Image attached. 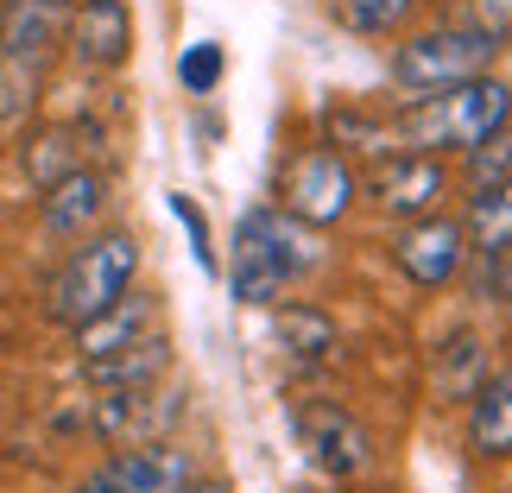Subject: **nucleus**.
<instances>
[{
  "label": "nucleus",
  "mask_w": 512,
  "mask_h": 493,
  "mask_svg": "<svg viewBox=\"0 0 512 493\" xmlns=\"http://www.w3.org/2000/svg\"><path fill=\"white\" fill-rule=\"evenodd\" d=\"M323 260L317 247V228L291 222L285 209H253L241 228H234V260H228V291L234 304H279L285 285L298 279V272H310Z\"/></svg>",
  "instance_id": "f03ea898"
},
{
  "label": "nucleus",
  "mask_w": 512,
  "mask_h": 493,
  "mask_svg": "<svg viewBox=\"0 0 512 493\" xmlns=\"http://www.w3.org/2000/svg\"><path fill=\"white\" fill-rule=\"evenodd\" d=\"M196 481V456L184 443H140V449H114L102 468H89L76 493H184Z\"/></svg>",
  "instance_id": "1a4fd4ad"
},
{
  "label": "nucleus",
  "mask_w": 512,
  "mask_h": 493,
  "mask_svg": "<svg viewBox=\"0 0 512 493\" xmlns=\"http://www.w3.org/2000/svg\"><path fill=\"white\" fill-rule=\"evenodd\" d=\"M456 26H475L487 38H506L512 32V0H462V19Z\"/></svg>",
  "instance_id": "b1692460"
},
{
  "label": "nucleus",
  "mask_w": 512,
  "mask_h": 493,
  "mask_svg": "<svg viewBox=\"0 0 512 493\" xmlns=\"http://www.w3.org/2000/svg\"><path fill=\"white\" fill-rule=\"evenodd\" d=\"M70 0H7L0 7V121H26L38 102V76L64 45Z\"/></svg>",
  "instance_id": "20e7f679"
},
{
  "label": "nucleus",
  "mask_w": 512,
  "mask_h": 493,
  "mask_svg": "<svg viewBox=\"0 0 512 493\" xmlns=\"http://www.w3.org/2000/svg\"><path fill=\"white\" fill-rule=\"evenodd\" d=\"M171 215L190 228V241H196V260H203V266H215V247H209V222H203V209H196L190 196H171Z\"/></svg>",
  "instance_id": "393cba45"
},
{
  "label": "nucleus",
  "mask_w": 512,
  "mask_h": 493,
  "mask_svg": "<svg viewBox=\"0 0 512 493\" xmlns=\"http://www.w3.org/2000/svg\"><path fill=\"white\" fill-rule=\"evenodd\" d=\"M487 380V348L475 342V335H456L449 348H437V392L449 405H468Z\"/></svg>",
  "instance_id": "aec40b11"
},
{
  "label": "nucleus",
  "mask_w": 512,
  "mask_h": 493,
  "mask_svg": "<svg viewBox=\"0 0 512 493\" xmlns=\"http://www.w3.org/2000/svg\"><path fill=\"white\" fill-rule=\"evenodd\" d=\"M494 57H500V38H487L475 26H437V32H418L392 51V83L405 95H437V89L487 76Z\"/></svg>",
  "instance_id": "39448f33"
},
{
  "label": "nucleus",
  "mask_w": 512,
  "mask_h": 493,
  "mask_svg": "<svg viewBox=\"0 0 512 493\" xmlns=\"http://www.w3.org/2000/svg\"><path fill=\"white\" fill-rule=\"evenodd\" d=\"M367 196L399 222H424V215H443L449 196V165L437 152H386V165L367 177Z\"/></svg>",
  "instance_id": "9d476101"
},
{
  "label": "nucleus",
  "mask_w": 512,
  "mask_h": 493,
  "mask_svg": "<svg viewBox=\"0 0 512 493\" xmlns=\"http://www.w3.org/2000/svg\"><path fill=\"white\" fill-rule=\"evenodd\" d=\"M19 171L26 184L45 196L51 184H64L70 171H83V146H76V127H38L26 146H19Z\"/></svg>",
  "instance_id": "a211bd4d"
},
{
  "label": "nucleus",
  "mask_w": 512,
  "mask_h": 493,
  "mask_svg": "<svg viewBox=\"0 0 512 493\" xmlns=\"http://www.w3.org/2000/svg\"><path fill=\"white\" fill-rule=\"evenodd\" d=\"M102 215H108V177L89 171V165L38 196V222H45L51 241H89Z\"/></svg>",
  "instance_id": "4468645a"
},
{
  "label": "nucleus",
  "mask_w": 512,
  "mask_h": 493,
  "mask_svg": "<svg viewBox=\"0 0 512 493\" xmlns=\"http://www.w3.org/2000/svg\"><path fill=\"white\" fill-rule=\"evenodd\" d=\"M152 329H165V310H159V298L152 291H140L133 285L127 298H114L102 317H89L83 329H70L76 335V361H102V354H121V348H133L140 335H152Z\"/></svg>",
  "instance_id": "ddd939ff"
},
{
  "label": "nucleus",
  "mask_w": 512,
  "mask_h": 493,
  "mask_svg": "<svg viewBox=\"0 0 512 493\" xmlns=\"http://www.w3.org/2000/svg\"><path fill=\"white\" fill-rule=\"evenodd\" d=\"M354 196H361V177H354L348 152L342 146H304L298 159H291L285 171V215L304 228H329L342 222V215L354 209Z\"/></svg>",
  "instance_id": "0eeeda50"
},
{
  "label": "nucleus",
  "mask_w": 512,
  "mask_h": 493,
  "mask_svg": "<svg viewBox=\"0 0 512 493\" xmlns=\"http://www.w3.org/2000/svg\"><path fill=\"white\" fill-rule=\"evenodd\" d=\"M165 373H171V335L152 329V335H140L133 348H121V354L83 361V386H89V392H127V386L165 380Z\"/></svg>",
  "instance_id": "2eb2a0df"
},
{
  "label": "nucleus",
  "mask_w": 512,
  "mask_h": 493,
  "mask_svg": "<svg viewBox=\"0 0 512 493\" xmlns=\"http://www.w3.org/2000/svg\"><path fill=\"white\" fill-rule=\"evenodd\" d=\"M462 241H468V253H487V260L512 253V177L506 184H487V190H468Z\"/></svg>",
  "instance_id": "f3484780"
},
{
  "label": "nucleus",
  "mask_w": 512,
  "mask_h": 493,
  "mask_svg": "<svg viewBox=\"0 0 512 493\" xmlns=\"http://www.w3.org/2000/svg\"><path fill=\"white\" fill-rule=\"evenodd\" d=\"M418 13V0H329V19L354 38H386Z\"/></svg>",
  "instance_id": "412c9836"
},
{
  "label": "nucleus",
  "mask_w": 512,
  "mask_h": 493,
  "mask_svg": "<svg viewBox=\"0 0 512 493\" xmlns=\"http://www.w3.org/2000/svg\"><path fill=\"white\" fill-rule=\"evenodd\" d=\"M64 45L83 70H121L133 57V13L127 0H70Z\"/></svg>",
  "instance_id": "f8f14e48"
},
{
  "label": "nucleus",
  "mask_w": 512,
  "mask_h": 493,
  "mask_svg": "<svg viewBox=\"0 0 512 493\" xmlns=\"http://www.w3.org/2000/svg\"><path fill=\"white\" fill-rule=\"evenodd\" d=\"M133 279H140V234H127V228L89 234V241L57 266V279L45 291V317L64 323V329H83L89 317H102L114 298H127Z\"/></svg>",
  "instance_id": "7ed1b4c3"
},
{
  "label": "nucleus",
  "mask_w": 512,
  "mask_h": 493,
  "mask_svg": "<svg viewBox=\"0 0 512 493\" xmlns=\"http://www.w3.org/2000/svg\"><path fill=\"white\" fill-rule=\"evenodd\" d=\"M512 121V83L475 76V83L437 89V95H405L392 114H380L386 152H475Z\"/></svg>",
  "instance_id": "f257e3e1"
},
{
  "label": "nucleus",
  "mask_w": 512,
  "mask_h": 493,
  "mask_svg": "<svg viewBox=\"0 0 512 493\" xmlns=\"http://www.w3.org/2000/svg\"><path fill=\"white\" fill-rule=\"evenodd\" d=\"M392 260L399 272L418 291H443L462 279L468 266V241H462V222H449V215H424V222H405L399 241H392Z\"/></svg>",
  "instance_id": "9b49d317"
},
{
  "label": "nucleus",
  "mask_w": 512,
  "mask_h": 493,
  "mask_svg": "<svg viewBox=\"0 0 512 493\" xmlns=\"http://www.w3.org/2000/svg\"><path fill=\"white\" fill-rule=\"evenodd\" d=\"M177 76H184L190 95H209L215 83H222V51H215V45H190L184 57H177Z\"/></svg>",
  "instance_id": "5701e85b"
},
{
  "label": "nucleus",
  "mask_w": 512,
  "mask_h": 493,
  "mask_svg": "<svg viewBox=\"0 0 512 493\" xmlns=\"http://www.w3.org/2000/svg\"><path fill=\"white\" fill-rule=\"evenodd\" d=\"M468 449L481 462H512V373H487L468 399Z\"/></svg>",
  "instance_id": "dca6fc26"
},
{
  "label": "nucleus",
  "mask_w": 512,
  "mask_h": 493,
  "mask_svg": "<svg viewBox=\"0 0 512 493\" xmlns=\"http://www.w3.org/2000/svg\"><path fill=\"white\" fill-rule=\"evenodd\" d=\"M184 493H234V481H203V475H196Z\"/></svg>",
  "instance_id": "a878e982"
},
{
  "label": "nucleus",
  "mask_w": 512,
  "mask_h": 493,
  "mask_svg": "<svg viewBox=\"0 0 512 493\" xmlns=\"http://www.w3.org/2000/svg\"><path fill=\"white\" fill-rule=\"evenodd\" d=\"M291 424H298V443L310 449V462H317L329 481H354V475L373 468V437H367V424L354 418L348 405L304 399L298 411H291Z\"/></svg>",
  "instance_id": "6e6552de"
},
{
  "label": "nucleus",
  "mask_w": 512,
  "mask_h": 493,
  "mask_svg": "<svg viewBox=\"0 0 512 493\" xmlns=\"http://www.w3.org/2000/svg\"><path fill=\"white\" fill-rule=\"evenodd\" d=\"M266 310H272V335H279L285 354H298V361H329L336 354L342 335L317 304H266Z\"/></svg>",
  "instance_id": "6ab92c4d"
},
{
  "label": "nucleus",
  "mask_w": 512,
  "mask_h": 493,
  "mask_svg": "<svg viewBox=\"0 0 512 493\" xmlns=\"http://www.w3.org/2000/svg\"><path fill=\"white\" fill-rule=\"evenodd\" d=\"M468 159V190H487V184H506L512 177V133H494L487 146L462 152Z\"/></svg>",
  "instance_id": "4be33fe9"
},
{
  "label": "nucleus",
  "mask_w": 512,
  "mask_h": 493,
  "mask_svg": "<svg viewBox=\"0 0 512 493\" xmlns=\"http://www.w3.org/2000/svg\"><path fill=\"white\" fill-rule=\"evenodd\" d=\"M190 411V386L165 373L152 386H127V392H95L89 405V430L114 449H140V443H171L177 424Z\"/></svg>",
  "instance_id": "423d86ee"
}]
</instances>
